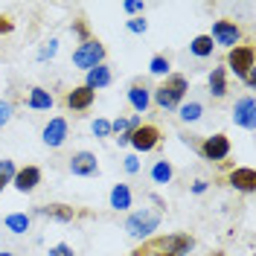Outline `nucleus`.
Returning <instances> with one entry per match:
<instances>
[{"label": "nucleus", "mask_w": 256, "mask_h": 256, "mask_svg": "<svg viewBox=\"0 0 256 256\" xmlns=\"http://www.w3.org/2000/svg\"><path fill=\"white\" fill-rule=\"evenodd\" d=\"M184 96H186V76H169L154 90V102L163 111H175V108H180Z\"/></svg>", "instance_id": "nucleus-1"}, {"label": "nucleus", "mask_w": 256, "mask_h": 256, "mask_svg": "<svg viewBox=\"0 0 256 256\" xmlns=\"http://www.w3.org/2000/svg\"><path fill=\"white\" fill-rule=\"evenodd\" d=\"M195 242L186 233H175V236H166V239H152L148 242V250L154 256H186L192 250Z\"/></svg>", "instance_id": "nucleus-2"}, {"label": "nucleus", "mask_w": 256, "mask_h": 256, "mask_svg": "<svg viewBox=\"0 0 256 256\" xmlns=\"http://www.w3.org/2000/svg\"><path fill=\"white\" fill-rule=\"evenodd\" d=\"M160 224V212L154 210H140V212H131L126 222V230L128 236H134V239H146V236H152L154 230H158Z\"/></svg>", "instance_id": "nucleus-3"}, {"label": "nucleus", "mask_w": 256, "mask_h": 256, "mask_svg": "<svg viewBox=\"0 0 256 256\" xmlns=\"http://www.w3.org/2000/svg\"><path fill=\"white\" fill-rule=\"evenodd\" d=\"M227 67H230L239 79H244V76L256 67V50L250 47V44H236V47L227 52Z\"/></svg>", "instance_id": "nucleus-4"}, {"label": "nucleus", "mask_w": 256, "mask_h": 256, "mask_svg": "<svg viewBox=\"0 0 256 256\" xmlns=\"http://www.w3.org/2000/svg\"><path fill=\"white\" fill-rule=\"evenodd\" d=\"M102 62H105V47H102L96 38L84 41V44L73 52V64L82 67V70H94V67H99Z\"/></svg>", "instance_id": "nucleus-5"}, {"label": "nucleus", "mask_w": 256, "mask_h": 256, "mask_svg": "<svg viewBox=\"0 0 256 256\" xmlns=\"http://www.w3.org/2000/svg\"><path fill=\"white\" fill-rule=\"evenodd\" d=\"M212 44H222V47H236L242 38V30L236 20H216V26H212Z\"/></svg>", "instance_id": "nucleus-6"}, {"label": "nucleus", "mask_w": 256, "mask_h": 256, "mask_svg": "<svg viewBox=\"0 0 256 256\" xmlns=\"http://www.w3.org/2000/svg\"><path fill=\"white\" fill-rule=\"evenodd\" d=\"M160 143V128L158 126H140L128 134V146H134L137 152H152Z\"/></svg>", "instance_id": "nucleus-7"}, {"label": "nucleus", "mask_w": 256, "mask_h": 256, "mask_svg": "<svg viewBox=\"0 0 256 256\" xmlns=\"http://www.w3.org/2000/svg\"><path fill=\"white\" fill-rule=\"evenodd\" d=\"M201 154L207 160H212V163H222V160H227V154H230V140H227L224 134H212V137L204 140Z\"/></svg>", "instance_id": "nucleus-8"}, {"label": "nucleus", "mask_w": 256, "mask_h": 256, "mask_svg": "<svg viewBox=\"0 0 256 256\" xmlns=\"http://www.w3.org/2000/svg\"><path fill=\"white\" fill-rule=\"evenodd\" d=\"M233 122L242 128H254L256 126V102L254 96H242L233 105Z\"/></svg>", "instance_id": "nucleus-9"}, {"label": "nucleus", "mask_w": 256, "mask_h": 256, "mask_svg": "<svg viewBox=\"0 0 256 256\" xmlns=\"http://www.w3.org/2000/svg\"><path fill=\"white\" fill-rule=\"evenodd\" d=\"M96 169H99V163H96L94 152H76V154L70 158V172H73V175L90 178V175H96Z\"/></svg>", "instance_id": "nucleus-10"}, {"label": "nucleus", "mask_w": 256, "mask_h": 256, "mask_svg": "<svg viewBox=\"0 0 256 256\" xmlns=\"http://www.w3.org/2000/svg\"><path fill=\"white\" fill-rule=\"evenodd\" d=\"M12 184H15L18 192H32L41 184V169H38V166H24V169H18L15 178H12Z\"/></svg>", "instance_id": "nucleus-11"}, {"label": "nucleus", "mask_w": 256, "mask_h": 256, "mask_svg": "<svg viewBox=\"0 0 256 256\" xmlns=\"http://www.w3.org/2000/svg\"><path fill=\"white\" fill-rule=\"evenodd\" d=\"M67 140V120L64 116H52L47 126H44V143L58 148V146Z\"/></svg>", "instance_id": "nucleus-12"}, {"label": "nucleus", "mask_w": 256, "mask_h": 256, "mask_svg": "<svg viewBox=\"0 0 256 256\" xmlns=\"http://www.w3.org/2000/svg\"><path fill=\"white\" fill-rule=\"evenodd\" d=\"M94 90L90 88H84V84H79V88H73L70 94L64 96V102H67V108H73V111H88L90 105H94Z\"/></svg>", "instance_id": "nucleus-13"}, {"label": "nucleus", "mask_w": 256, "mask_h": 256, "mask_svg": "<svg viewBox=\"0 0 256 256\" xmlns=\"http://www.w3.org/2000/svg\"><path fill=\"white\" fill-rule=\"evenodd\" d=\"M230 186L239 192H254L256 190V172L248 169V166H239L230 172Z\"/></svg>", "instance_id": "nucleus-14"}, {"label": "nucleus", "mask_w": 256, "mask_h": 256, "mask_svg": "<svg viewBox=\"0 0 256 256\" xmlns=\"http://www.w3.org/2000/svg\"><path fill=\"white\" fill-rule=\"evenodd\" d=\"M111 84V70L105 67V64H99L94 70H88V82H84V88H90V90H99V88H108Z\"/></svg>", "instance_id": "nucleus-15"}, {"label": "nucleus", "mask_w": 256, "mask_h": 256, "mask_svg": "<svg viewBox=\"0 0 256 256\" xmlns=\"http://www.w3.org/2000/svg\"><path fill=\"white\" fill-rule=\"evenodd\" d=\"M128 102H131V108L137 114H146V108L152 105V96H148V90L143 84H131L128 88Z\"/></svg>", "instance_id": "nucleus-16"}, {"label": "nucleus", "mask_w": 256, "mask_h": 256, "mask_svg": "<svg viewBox=\"0 0 256 256\" xmlns=\"http://www.w3.org/2000/svg\"><path fill=\"white\" fill-rule=\"evenodd\" d=\"M38 212L47 218H56V222H73V216H76V210L67 204H47V207H38Z\"/></svg>", "instance_id": "nucleus-17"}, {"label": "nucleus", "mask_w": 256, "mask_h": 256, "mask_svg": "<svg viewBox=\"0 0 256 256\" xmlns=\"http://www.w3.org/2000/svg\"><path fill=\"white\" fill-rule=\"evenodd\" d=\"M26 105H30L32 111H50V108H52V96H50V90H44V88H32Z\"/></svg>", "instance_id": "nucleus-18"}, {"label": "nucleus", "mask_w": 256, "mask_h": 256, "mask_svg": "<svg viewBox=\"0 0 256 256\" xmlns=\"http://www.w3.org/2000/svg\"><path fill=\"white\" fill-rule=\"evenodd\" d=\"M111 207L114 210H128L131 207V190L126 184H116L111 190Z\"/></svg>", "instance_id": "nucleus-19"}, {"label": "nucleus", "mask_w": 256, "mask_h": 256, "mask_svg": "<svg viewBox=\"0 0 256 256\" xmlns=\"http://www.w3.org/2000/svg\"><path fill=\"white\" fill-rule=\"evenodd\" d=\"M3 224H6V230H12V233L20 236V233H26V230H30V216H26V212H9Z\"/></svg>", "instance_id": "nucleus-20"}, {"label": "nucleus", "mask_w": 256, "mask_h": 256, "mask_svg": "<svg viewBox=\"0 0 256 256\" xmlns=\"http://www.w3.org/2000/svg\"><path fill=\"white\" fill-rule=\"evenodd\" d=\"M210 94L212 96L227 94V73H224V67H216V70L210 73Z\"/></svg>", "instance_id": "nucleus-21"}, {"label": "nucleus", "mask_w": 256, "mask_h": 256, "mask_svg": "<svg viewBox=\"0 0 256 256\" xmlns=\"http://www.w3.org/2000/svg\"><path fill=\"white\" fill-rule=\"evenodd\" d=\"M212 38L210 35H198V38H192V44H190V50H192V56H198V58H207V56H212Z\"/></svg>", "instance_id": "nucleus-22"}, {"label": "nucleus", "mask_w": 256, "mask_h": 256, "mask_svg": "<svg viewBox=\"0 0 256 256\" xmlns=\"http://www.w3.org/2000/svg\"><path fill=\"white\" fill-rule=\"evenodd\" d=\"M152 180H154V184H169V180H172V163H169V160H158V163L152 166Z\"/></svg>", "instance_id": "nucleus-23"}, {"label": "nucleus", "mask_w": 256, "mask_h": 256, "mask_svg": "<svg viewBox=\"0 0 256 256\" xmlns=\"http://www.w3.org/2000/svg\"><path fill=\"white\" fill-rule=\"evenodd\" d=\"M201 111H204V108H201V102H190V105H180V120H184V122H195V120L201 116Z\"/></svg>", "instance_id": "nucleus-24"}, {"label": "nucleus", "mask_w": 256, "mask_h": 256, "mask_svg": "<svg viewBox=\"0 0 256 256\" xmlns=\"http://www.w3.org/2000/svg\"><path fill=\"white\" fill-rule=\"evenodd\" d=\"M148 70H152L154 76H166V73H169V58H166V56H154L152 64H148Z\"/></svg>", "instance_id": "nucleus-25"}, {"label": "nucleus", "mask_w": 256, "mask_h": 256, "mask_svg": "<svg viewBox=\"0 0 256 256\" xmlns=\"http://www.w3.org/2000/svg\"><path fill=\"white\" fill-rule=\"evenodd\" d=\"M94 134L96 137H108V134H111V122H108V120H96L94 122Z\"/></svg>", "instance_id": "nucleus-26"}, {"label": "nucleus", "mask_w": 256, "mask_h": 256, "mask_svg": "<svg viewBox=\"0 0 256 256\" xmlns=\"http://www.w3.org/2000/svg\"><path fill=\"white\" fill-rule=\"evenodd\" d=\"M128 30L137 32V35H143V32L148 30V24H146L143 18H131V20H128Z\"/></svg>", "instance_id": "nucleus-27"}, {"label": "nucleus", "mask_w": 256, "mask_h": 256, "mask_svg": "<svg viewBox=\"0 0 256 256\" xmlns=\"http://www.w3.org/2000/svg\"><path fill=\"white\" fill-rule=\"evenodd\" d=\"M15 163H12V160H0V175L6 178V180H9V178H15Z\"/></svg>", "instance_id": "nucleus-28"}, {"label": "nucleus", "mask_w": 256, "mask_h": 256, "mask_svg": "<svg viewBox=\"0 0 256 256\" xmlns=\"http://www.w3.org/2000/svg\"><path fill=\"white\" fill-rule=\"evenodd\" d=\"M9 120H12V105H9V102H3V99H0V128L6 126V122H9Z\"/></svg>", "instance_id": "nucleus-29"}, {"label": "nucleus", "mask_w": 256, "mask_h": 256, "mask_svg": "<svg viewBox=\"0 0 256 256\" xmlns=\"http://www.w3.org/2000/svg\"><path fill=\"white\" fill-rule=\"evenodd\" d=\"M126 172H131V175L140 172V160H137V154H128L126 158Z\"/></svg>", "instance_id": "nucleus-30"}, {"label": "nucleus", "mask_w": 256, "mask_h": 256, "mask_svg": "<svg viewBox=\"0 0 256 256\" xmlns=\"http://www.w3.org/2000/svg\"><path fill=\"white\" fill-rule=\"evenodd\" d=\"M73 32H76V35L82 38V44H84V41H90V38H88V24L76 20V24H73Z\"/></svg>", "instance_id": "nucleus-31"}, {"label": "nucleus", "mask_w": 256, "mask_h": 256, "mask_svg": "<svg viewBox=\"0 0 256 256\" xmlns=\"http://www.w3.org/2000/svg\"><path fill=\"white\" fill-rule=\"evenodd\" d=\"M122 9H126L128 15H134V12H143V3H137V0H126Z\"/></svg>", "instance_id": "nucleus-32"}, {"label": "nucleus", "mask_w": 256, "mask_h": 256, "mask_svg": "<svg viewBox=\"0 0 256 256\" xmlns=\"http://www.w3.org/2000/svg\"><path fill=\"white\" fill-rule=\"evenodd\" d=\"M56 50H58V41H50V47L41 50V56H38V58H52V56H56Z\"/></svg>", "instance_id": "nucleus-33"}, {"label": "nucleus", "mask_w": 256, "mask_h": 256, "mask_svg": "<svg viewBox=\"0 0 256 256\" xmlns=\"http://www.w3.org/2000/svg\"><path fill=\"white\" fill-rule=\"evenodd\" d=\"M67 250H70L67 244H56V248H50V256H64Z\"/></svg>", "instance_id": "nucleus-34"}, {"label": "nucleus", "mask_w": 256, "mask_h": 256, "mask_svg": "<svg viewBox=\"0 0 256 256\" xmlns=\"http://www.w3.org/2000/svg\"><path fill=\"white\" fill-rule=\"evenodd\" d=\"M6 32H12V20L9 18H0V35H6Z\"/></svg>", "instance_id": "nucleus-35"}, {"label": "nucleus", "mask_w": 256, "mask_h": 256, "mask_svg": "<svg viewBox=\"0 0 256 256\" xmlns=\"http://www.w3.org/2000/svg\"><path fill=\"white\" fill-rule=\"evenodd\" d=\"M204 190H207V180H195V184H192V192H195V195H201Z\"/></svg>", "instance_id": "nucleus-36"}, {"label": "nucleus", "mask_w": 256, "mask_h": 256, "mask_svg": "<svg viewBox=\"0 0 256 256\" xmlns=\"http://www.w3.org/2000/svg\"><path fill=\"white\" fill-rule=\"evenodd\" d=\"M244 82H248V88H256V67L248 73V76H244Z\"/></svg>", "instance_id": "nucleus-37"}, {"label": "nucleus", "mask_w": 256, "mask_h": 256, "mask_svg": "<svg viewBox=\"0 0 256 256\" xmlns=\"http://www.w3.org/2000/svg\"><path fill=\"white\" fill-rule=\"evenodd\" d=\"M131 256H152V250H148V242H146L143 248H137V250H134Z\"/></svg>", "instance_id": "nucleus-38"}, {"label": "nucleus", "mask_w": 256, "mask_h": 256, "mask_svg": "<svg viewBox=\"0 0 256 256\" xmlns=\"http://www.w3.org/2000/svg\"><path fill=\"white\" fill-rule=\"evenodd\" d=\"M6 184H9V180H6V178L0 175V192H3V186H6Z\"/></svg>", "instance_id": "nucleus-39"}, {"label": "nucleus", "mask_w": 256, "mask_h": 256, "mask_svg": "<svg viewBox=\"0 0 256 256\" xmlns=\"http://www.w3.org/2000/svg\"><path fill=\"white\" fill-rule=\"evenodd\" d=\"M0 256H15V254H6V250H3V254H0Z\"/></svg>", "instance_id": "nucleus-40"}, {"label": "nucleus", "mask_w": 256, "mask_h": 256, "mask_svg": "<svg viewBox=\"0 0 256 256\" xmlns=\"http://www.w3.org/2000/svg\"><path fill=\"white\" fill-rule=\"evenodd\" d=\"M64 256H73V250H67V254H64Z\"/></svg>", "instance_id": "nucleus-41"}, {"label": "nucleus", "mask_w": 256, "mask_h": 256, "mask_svg": "<svg viewBox=\"0 0 256 256\" xmlns=\"http://www.w3.org/2000/svg\"><path fill=\"white\" fill-rule=\"evenodd\" d=\"M212 256H224V254H212Z\"/></svg>", "instance_id": "nucleus-42"}]
</instances>
